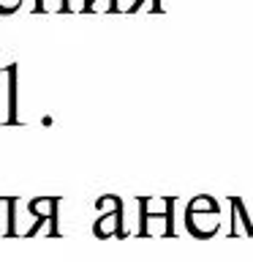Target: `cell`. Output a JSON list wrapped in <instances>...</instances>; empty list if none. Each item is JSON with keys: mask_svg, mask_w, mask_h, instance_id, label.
I'll return each mask as SVG.
<instances>
[{"mask_svg": "<svg viewBox=\"0 0 253 262\" xmlns=\"http://www.w3.org/2000/svg\"><path fill=\"white\" fill-rule=\"evenodd\" d=\"M57 208H60V196H36V200H30L28 202V213L36 219V224H33L24 235L28 237L38 235L41 227L46 224V235L60 237L63 232H60V227H57Z\"/></svg>", "mask_w": 253, "mask_h": 262, "instance_id": "cell-1", "label": "cell"}, {"mask_svg": "<svg viewBox=\"0 0 253 262\" xmlns=\"http://www.w3.org/2000/svg\"><path fill=\"white\" fill-rule=\"evenodd\" d=\"M185 227L196 237H210L220 229V210H191L185 208Z\"/></svg>", "mask_w": 253, "mask_h": 262, "instance_id": "cell-2", "label": "cell"}, {"mask_svg": "<svg viewBox=\"0 0 253 262\" xmlns=\"http://www.w3.org/2000/svg\"><path fill=\"white\" fill-rule=\"evenodd\" d=\"M122 213H125V205H122L120 196H114L112 200V210H106L101 219H95L93 224V232L95 237H125V229H122Z\"/></svg>", "mask_w": 253, "mask_h": 262, "instance_id": "cell-3", "label": "cell"}, {"mask_svg": "<svg viewBox=\"0 0 253 262\" xmlns=\"http://www.w3.org/2000/svg\"><path fill=\"white\" fill-rule=\"evenodd\" d=\"M0 74L8 79V118H6V123H19V118H16V66L11 63V66H3L0 69Z\"/></svg>", "mask_w": 253, "mask_h": 262, "instance_id": "cell-4", "label": "cell"}, {"mask_svg": "<svg viewBox=\"0 0 253 262\" xmlns=\"http://www.w3.org/2000/svg\"><path fill=\"white\" fill-rule=\"evenodd\" d=\"M36 11H71V0H36Z\"/></svg>", "mask_w": 253, "mask_h": 262, "instance_id": "cell-5", "label": "cell"}, {"mask_svg": "<svg viewBox=\"0 0 253 262\" xmlns=\"http://www.w3.org/2000/svg\"><path fill=\"white\" fill-rule=\"evenodd\" d=\"M22 6V0H0V16H8V14H16Z\"/></svg>", "mask_w": 253, "mask_h": 262, "instance_id": "cell-6", "label": "cell"}]
</instances>
